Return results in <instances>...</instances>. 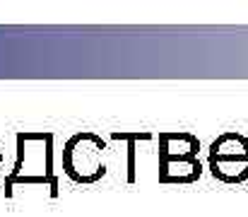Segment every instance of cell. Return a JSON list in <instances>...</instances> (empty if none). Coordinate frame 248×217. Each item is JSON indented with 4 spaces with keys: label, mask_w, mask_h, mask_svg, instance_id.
I'll list each match as a JSON object with an SVG mask.
<instances>
[{
    "label": "cell",
    "mask_w": 248,
    "mask_h": 217,
    "mask_svg": "<svg viewBox=\"0 0 248 217\" xmlns=\"http://www.w3.org/2000/svg\"><path fill=\"white\" fill-rule=\"evenodd\" d=\"M48 186L58 196V179L53 174V133L22 131L17 133V159L5 179V196L12 198V186Z\"/></svg>",
    "instance_id": "1"
},
{
    "label": "cell",
    "mask_w": 248,
    "mask_h": 217,
    "mask_svg": "<svg viewBox=\"0 0 248 217\" xmlns=\"http://www.w3.org/2000/svg\"><path fill=\"white\" fill-rule=\"evenodd\" d=\"M108 145L101 135L80 131L75 133L65 147H63V171L73 184L92 186L106 176V162H104V150Z\"/></svg>",
    "instance_id": "2"
},
{
    "label": "cell",
    "mask_w": 248,
    "mask_h": 217,
    "mask_svg": "<svg viewBox=\"0 0 248 217\" xmlns=\"http://www.w3.org/2000/svg\"><path fill=\"white\" fill-rule=\"evenodd\" d=\"M200 154V140L193 133L173 131V133H159V162L164 159H198Z\"/></svg>",
    "instance_id": "3"
},
{
    "label": "cell",
    "mask_w": 248,
    "mask_h": 217,
    "mask_svg": "<svg viewBox=\"0 0 248 217\" xmlns=\"http://www.w3.org/2000/svg\"><path fill=\"white\" fill-rule=\"evenodd\" d=\"M202 176L200 159H164L159 162L162 184H195Z\"/></svg>",
    "instance_id": "4"
},
{
    "label": "cell",
    "mask_w": 248,
    "mask_h": 217,
    "mask_svg": "<svg viewBox=\"0 0 248 217\" xmlns=\"http://www.w3.org/2000/svg\"><path fill=\"white\" fill-rule=\"evenodd\" d=\"M210 159L217 162H244L248 164V138L239 133H224L210 145Z\"/></svg>",
    "instance_id": "5"
},
{
    "label": "cell",
    "mask_w": 248,
    "mask_h": 217,
    "mask_svg": "<svg viewBox=\"0 0 248 217\" xmlns=\"http://www.w3.org/2000/svg\"><path fill=\"white\" fill-rule=\"evenodd\" d=\"M210 171L222 184H246L248 181V164H244V162H217V159H210Z\"/></svg>",
    "instance_id": "6"
},
{
    "label": "cell",
    "mask_w": 248,
    "mask_h": 217,
    "mask_svg": "<svg viewBox=\"0 0 248 217\" xmlns=\"http://www.w3.org/2000/svg\"><path fill=\"white\" fill-rule=\"evenodd\" d=\"M111 140H121V143H128V184H135V145L140 140H152V133L147 131H133V133H125V131H113L111 133Z\"/></svg>",
    "instance_id": "7"
},
{
    "label": "cell",
    "mask_w": 248,
    "mask_h": 217,
    "mask_svg": "<svg viewBox=\"0 0 248 217\" xmlns=\"http://www.w3.org/2000/svg\"><path fill=\"white\" fill-rule=\"evenodd\" d=\"M2 159H5V154H2V147H0V164H2Z\"/></svg>",
    "instance_id": "8"
},
{
    "label": "cell",
    "mask_w": 248,
    "mask_h": 217,
    "mask_svg": "<svg viewBox=\"0 0 248 217\" xmlns=\"http://www.w3.org/2000/svg\"><path fill=\"white\" fill-rule=\"evenodd\" d=\"M0 169H2V164H0Z\"/></svg>",
    "instance_id": "9"
}]
</instances>
